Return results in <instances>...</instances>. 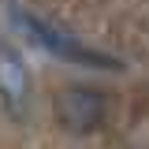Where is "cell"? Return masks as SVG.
<instances>
[{
    "label": "cell",
    "mask_w": 149,
    "mask_h": 149,
    "mask_svg": "<svg viewBox=\"0 0 149 149\" xmlns=\"http://www.w3.org/2000/svg\"><path fill=\"white\" fill-rule=\"evenodd\" d=\"M8 15H11V22L26 34V41H30V45H41L45 52L60 56V60H67V63L101 67V71H119V67H123L116 56L97 52V49H86L82 41H74L71 34H63L60 26H52V22H45V19H37V15H30L19 0H8Z\"/></svg>",
    "instance_id": "obj_1"
},
{
    "label": "cell",
    "mask_w": 149,
    "mask_h": 149,
    "mask_svg": "<svg viewBox=\"0 0 149 149\" xmlns=\"http://www.w3.org/2000/svg\"><path fill=\"white\" fill-rule=\"evenodd\" d=\"M60 127L74 130V134H90L101 127L104 119V93L93 86H63L52 101Z\"/></svg>",
    "instance_id": "obj_2"
},
{
    "label": "cell",
    "mask_w": 149,
    "mask_h": 149,
    "mask_svg": "<svg viewBox=\"0 0 149 149\" xmlns=\"http://www.w3.org/2000/svg\"><path fill=\"white\" fill-rule=\"evenodd\" d=\"M26 97H30V74H26L22 56L11 45H0V101L8 104V112L22 116Z\"/></svg>",
    "instance_id": "obj_3"
}]
</instances>
